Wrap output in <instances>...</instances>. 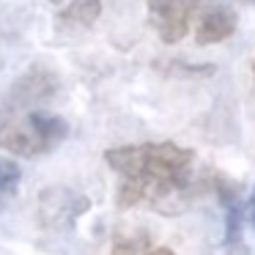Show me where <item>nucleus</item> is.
I'll list each match as a JSON object with an SVG mask.
<instances>
[{
    "label": "nucleus",
    "mask_w": 255,
    "mask_h": 255,
    "mask_svg": "<svg viewBox=\"0 0 255 255\" xmlns=\"http://www.w3.org/2000/svg\"><path fill=\"white\" fill-rule=\"evenodd\" d=\"M148 255H176V253H173L170 247H151Z\"/></svg>",
    "instance_id": "nucleus-12"
},
{
    "label": "nucleus",
    "mask_w": 255,
    "mask_h": 255,
    "mask_svg": "<svg viewBox=\"0 0 255 255\" xmlns=\"http://www.w3.org/2000/svg\"><path fill=\"white\" fill-rule=\"evenodd\" d=\"M19 178H22V170H19L17 162L0 159V203H3V200H6L14 189H17Z\"/></svg>",
    "instance_id": "nucleus-9"
},
{
    "label": "nucleus",
    "mask_w": 255,
    "mask_h": 255,
    "mask_svg": "<svg viewBox=\"0 0 255 255\" xmlns=\"http://www.w3.org/2000/svg\"><path fill=\"white\" fill-rule=\"evenodd\" d=\"M69 134V124L61 116L30 110L25 116L0 121V148L17 156H41L63 143Z\"/></svg>",
    "instance_id": "nucleus-2"
},
{
    "label": "nucleus",
    "mask_w": 255,
    "mask_h": 255,
    "mask_svg": "<svg viewBox=\"0 0 255 255\" xmlns=\"http://www.w3.org/2000/svg\"><path fill=\"white\" fill-rule=\"evenodd\" d=\"M148 250H151L148 236L140 233V236H132V239H118L113 244L110 255H148Z\"/></svg>",
    "instance_id": "nucleus-10"
},
{
    "label": "nucleus",
    "mask_w": 255,
    "mask_h": 255,
    "mask_svg": "<svg viewBox=\"0 0 255 255\" xmlns=\"http://www.w3.org/2000/svg\"><path fill=\"white\" fill-rule=\"evenodd\" d=\"M253 74H255V61H253Z\"/></svg>",
    "instance_id": "nucleus-13"
},
{
    "label": "nucleus",
    "mask_w": 255,
    "mask_h": 255,
    "mask_svg": "<svg viewBox=\"0 0 255 255\" xmlns=\"http://www.w3.org/2000/svg\"><path fill=\"white\" fill-rule=\"evenodd\" d=\"M148 6V22L159 33L165 44H178L189 33L195 11L200 0H145Z\"/></svg>",
    "instance_id": "nucleus-4"
},
{
    "label": "nucleus",
    "mask_w": 255,
    "mask_h": 255,
    "mask_svg": "<svg viewBox=\"0 0 255 255\" xmlns=\"http://www.w3.org/2000/svg\"><path fill=\"white\" fill-rule=\"evenodd\" d=\"M102 14V0H69V6L58 14V22L74 28H91Z\"/></svg>",
    "instance_id": "nucleus-8"
},
{
    "label": "nucleus",
    "mask_w": 255,
    "mask_h": 255,
    "mask_svg": "<svg viewBox=\"0 0 255 255\" xmlns=\"http://www.w3.org/2000/svg\"><path fill=\"white\" fill-rule=\"evenodd\" d=\"M247 220L253 222V228H255V189L250 192V200H247Z\"/></svg>",
    "instance_id": "nucleus-11"
},
{
    "label": "nucleus",
    "mask_w": 255,
    "mask_h": 255,
    "mask_svg": "<svg viewBox=\"0 0 255 255\" xmlns=\"http://www.w3.org/2000/svg\"><path fill=\"white\" fill-rule=\"evenodd\" d=\"M91 209L85 195L69 187H50L39 198V222L47 231H72L74 222Z\"/></svg>",
    "instance_id": "nucleus-3"
},
{
    "label": "nucleus",
    "mask_w": 255,
    "mask_h": 255,
    "mask_svg": "<svg viewBox=\"0 0 255 255\" xmlns=\"http://www.w3.org/2000/svg\"><path fill=\"white\" fill-rule=\"evenodd\" d=\"M52 80L47 77L44 72H30L25 74L22 80H19L17 85H14V102H17V107H25L28 102H36V99H44V96L52 94Z\"/></svg>",
    "instance_id": "nucleus-7"
},
{
    "label": "nucleus",
    "mask_w": 255,
    "mask_h": 255,
    "mask_svg": "<svg viewBox=\"0 0 255 255\" xmlns=\"http://www.w3.org/2000/svg\"><path fill=\"white\" fill-rule=\"evenodd\" d=\"M233 30H236V14L225 6H211L200 14L195 39H198V44L206 47V44H217V41L231 39Z\"/></svg>",
    "instance_id": "nucleus-6"
},
{
    "label": "nucleus",
    "mask_w": 255,
    "mask_h": 255,
    "mask_svg": "<svg viewBox=\"0 0 255 255\" xmlns=\"http://www.w3.org/2000/svg\"><path fill=\"white\" fill-rule=\"evenodd\" d=\"M105 162L143 187L145 203L162 214H181L189 206L195 154L170 143H137L105 151Z\"/></svg>",
    "instance_id": "nucleus-1"
},
{
    "label": "nucleus",
    "mask_w": 255,
    "mask_h": 255,
    "mask_svg": "<svg viewBox=\"0 0 255 255\" xmlns=\"http://www.w3.org/2000/svg\"><path fill=\"white\" fill-rule=\"evenodd\" d=\"M214 192L220 195L222 211H225V244L236 253H242V228L247 220V203H244L242 192L236 184H231L225 176H214Z\"/></svg>",
    "instance_id": "nucleus-5"
},
{
    "label": "nucleus",
    "mask_w": 255,
    "mask_h": 255,
    "mask_svg": "<svg viewBox=\"0 0 255 255\" xmlns=\"http://www.w3.org/2000/svg\"><path fill=\"white\" fill-rule=\"evenodd\" d=\"M55 3H58V0H55Z\"/></svg>",
    "instance_id": "nucleus-14"
}]
</instances>
